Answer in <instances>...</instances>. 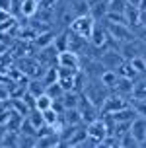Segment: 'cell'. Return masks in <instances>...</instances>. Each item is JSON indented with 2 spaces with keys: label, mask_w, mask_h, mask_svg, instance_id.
Returning <instances> with one entry per match:
<instances>
[{
  "label": "cell",
  "mask_w": 146,
  "mask_h": 148,
  "mask_svg": "<svg viewBox=\"0 0 146 148\" xmlns=\"http://www.w3.org/2000/svg\"><path fill=\"white\" fill-rule=\"evenodd\" d=\"M14 64L27 76L29 80H33V78H43L45 72H47V66H45L37 57H18V59L14 60Z\"/></svg>",
  "instance_id": "6da1fadb"
},
{
  "label": "cell",
  "mask_w": 146,
  "mask_h": 148,
  "mask_svg": "<svg viewBox=\"0 0 146 148\" xmlns=\"http://www.w3.org/2000/svg\"><path fill=\"white\" fill-rule=\"evenodd\" d=\"M107 25V31H109L111 39L115 41L117 45H123V43H129V41H134L136 35L129 23H115V22H105Z\"/></svg>",
  "instance_id": "7a4b0ae2"
},
{
  "label": "cell",
  "mask_w": 146,
  "mask_h": 148,
  "mask_svg": "<svg viewBox=\"0 0 146 148\" xmlns=\"http://www.w3.org/2000/svg\"><path fill=\"white\" fill-rule=\"evenodd\" d=\"M95 23H97V20H95L94 14L90 12V14H84V16H76L72 22H70L68 29L74 31V33H78V35H82V37H86V39H90Z\"/></svg>",
  "instance_id": "3957f363"
},
{
  "label": "cell",
  "mask_w": 146,
  "mask_h": 148,
  "mask_svg": "<svg viewBox=\"0 0 146 148\" xmlns=\"http://www.w3.org/2000/svg\"><path fill=\"white\" fill-rule=\"evenodd\" d=\"M127 99H125V96H121V94H109V96L105 97V101H103V105L99 107V113L101 115H113V113H117V111H121L123 107H127Z\"/></svg>",
  "instance_id": "277c9868"
},
{
  "label": "cell",
  "mask_w": 146,
  "mask_h": 148,
  "mask_svg": "<svg viewBox=\"0 0 146 148\" xmlns=\"http://www.w3.org/2000/svg\"><path fill=\"white\" fill-rule=\"evenodd\" d=\"M58 66L62 68H68V70H82V57L78 53L70 51V49H66V51H60L58 53Z\"/></svg>",
  "instance_id": "5b68a950"
},
{
  "label": "cell",
  "mask_w": 146,
  "mask_h": 148,
  "mask_svg": "<svg viewBox=\"0 0 146 148\" xmlns=\"http://www.w3.org/2000/svg\"><path fill=\"white\" fill-rule=\"evenodd\" d=\"M131 134L136 138L138 146L146 144V117L138 115V117L132 121V123H131Z\"/></svg>",
  "instance_id": "8992f818"
},
{
  "label": "cell",
  "mask_w": 146,
  "mask_h": 148,
  "mask_svg": "<svg viewBox=\"0 0 146 148\" xmlns=\"http://www.w3.org/2000/svg\"><path fill=\"white\" fill-rule=\"evenodd\" d=\"M113 92H115V94H121V96H125V97L132 96V92H134V80L119 74V82H117V86L113 88Z\"/></svg>",
  "instance_id": "52a82bcc"
},
{
  "label": "cell",
  "mask_w": 146,
  "mask_h": 148,
  "mask_svg": "<svg viewBox=\"0 0 146 148\" xmlns=\"http://www.w3.org/2000/svg\"><path fill=\"white\" fill-rule=\"evenodd\" d=\"M39 14V0H22V10H20V18H35Z\"/></svg>",
  "instance_id": "ba28073f"
},
{
  "label": "cell",
  "mask_w": 146,
  "mask_h": 148,
  "mask_svg": "<svg viewBox=\"0 0 146 148\" xmlns=\"http://www.w3.org/2000/svg\"><path fill=\"white\" fill-rule=\"evenodd\" d=\"M99 80H101L109 90H113L117 86V82H119V72H117V70H109V68H107V70L101 74V78H99Z\"/></svg>",
  "instance_id": "9c48e42d"
},
{
  "label": "cell",
  "mask_w": 146,
  "mask_h": 148,
  "mask_svg": "<svg viewBox=\"0 0 146 148\" xmlns=\"http://www.w3.org/2000/svg\"><path fill=\"white\" fill-rule=\"evenodd\" d=\"M134 99H146V78H136L134 80V92H132Z\"/></svg>",
  "instance_id": "30bf717a"
},
{
  "label": "cell",
  "mask_w": 146,
  "mask_h": 148,
  "mask_svg": "<svg viewBox=\"0 0 146 148\" xmlns=\"http://www.w3.org/2000/svg\"><path fill=\"white\" fill-rule=\"evenodd\" d=\"M27 119H29V123L35 127V129H41V127L45 125L43 111H39V109H31V111L27 113Z\"/></svg>",
  "instance_id": "8fae6325"
},
{
  "label": "cell",
  "mask_w": 146,
  "mask_h": 148,
  "mask_svg": "<svg viewBox=\"0 0 146 148\" xmlns=\"http://www.w3.org/2000/svg\"><path fill=\"white\" fill-rule=\"evenodd\" d=\"M49 107H53V97L49 96L47 92H43L41 96H37L35 109H39V111H45V109H49Z\"/></svg>",
  "instance_id": "7c38bea8"
},
{
  "label": "cell",
  "mask_w": 146,
  "mask_h": 148,
  "mask_svg": "<svg viewBox=\"0 0 146 148\" xmlns=\"http://www.w3.org/2000/svg\"><path fill=\"white\" fill-rule=\"evenodd\" d=\"M127 0H111L107 4V12H115V14H123L125 16V10H127Z\"/></svg>",
  "instance_id": "4fadbf2b"
},
{
  "label": "cell",
  "mask_w": 146,
  "mask_h": 148,
  "mask_svg": "<svg viewBox=\"0 0 146 148\" xmlns=\"http://www.w3.org/2000/svg\"><path fill=\"white\" fill-rule=\"evenodd\" d=\"M45 92H47V94H49L53 99H57V97H62V96H64V88H62L58 82H53V84H49V86L45 88Z\"/></svg>",
  "instance_id": "5bb4252c"
},
{
  "label": "cell",
  "mask_w": 146,
  "mask_h": 148,
  "mask_svg": "<svg viewBox=\"0 0 146 148\" xmlns=\"http://www.w3.org/2000/svg\"><path fill=\"white\" fill-rule=\"evenodd\" d=\"M12 12L10 10H4V8H0V23H4V22H8L10 18H12Z\"/></svg>",
  "instance_id": "9a60e30c"
},
{
  "label": "cell",
  "mask_w": 146,
  "mask_h": 148,
  "mask_svg": "<svg viewBox=\"0 0 146 148\" xmlns=\"http://www.w3.org/2000/svg\"><path fill=\"white\" fill-rule=\"evenodd\" d=\"M6 125H4V123H0V144H2V138H4V134H6Z\"/></svg>",
  "instance_id": "2e32d148"
},
{
  "label": "cell",
  "mask_w": 146,
  "mask_h": 148,
  "mask_svg": "<svg viewBox=\"0 0 146 148\" xmlns=\"http://www.w3.org/2000/svg\"><path fill=\"white\" fill-rule=\"evenodd\" d=\"M127 2H129V4H134V6H140V4H142V0H127Z\"/></svg>",
  "instance_id": "e0dca14e"
},
{
  "label": "cell",
  "mask_w": 146,
  "mask_h": 148,
  "mask_svg": "<svg viewBox=\"0 0 146 148\" xmlns=\"http://www.w3.org/2000/svg\"><path fill=\"white\" fill-rule=\"evenodd\" d=\"M88 2H90V6H92V4H95V2H97V0H88Z\"/></svg>",
  "instance_id": "ac0fdd59"
},
{
  "label": "cell",
  "mask_w": 146,
  "mask_h": 148,
  "mask_svg": "<svg viewBox=\"0 0 146 148\" xmlns=\"http://www.w3.org/2000/svg\"><path fill=\"white\" fill-rule=\"evenodd\" d=\"M103 2H105V4H109V2H111V0H103Z\"/></svg>",
  "instance_id": "d6986e66"
}]
</instances>
